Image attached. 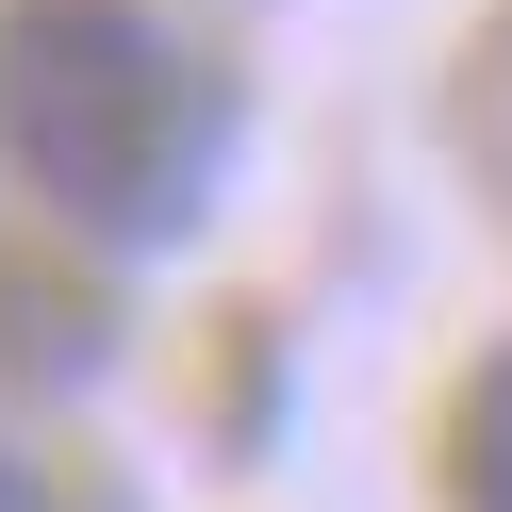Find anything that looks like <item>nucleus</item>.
Returning a JSON list of instances; mask_svg holds the SVG:
<instances>
[{"label": "nucleus", "instance_id": "3", "mask_svg": "<svg viewBox=\"0 0 512 512\" xmlns=\"http://www.w3.org/2000/svg\"><path fill=\"white\" fill-rule=\"evenodd\" d=\"M463 149H479V182L512 199V17H496V50L463 67Z\"/></svg>", "mask_w": 512, "mask_h": 512}, {"label": "nucleus", "instance_id": "4", "mask_svg": "<svg viewBox=\"0 0 512 512\" xmlns=\"http://www.w3.org/2000/svg\"><path fill=\"white\" fill-rule=\"evenodd\" d=\"M0 512H67V496H50V463H34L17 430H0Z\"/></svg>", "mask_w": 512, "mask_h": 512}, {"label": "nucleus", "instance_id": "2", "mask_svg": "<svg viewBox=\"0 0 512 512\" xmlns=\"http://www.w3.org/2000/svg\"><path fill=\"white\" fill-rule=\"evenodd\" d=\"M430 496H446V512H512V331L446 380V413H430Z\"/></svg>", "mask_w": 512, "mask_h": 512}, {"label": "nucleus", "instance_id": "1", "mask_svg": "<svg viewBox=\"0 0 512 512\" xmlns=\"http://www.w3.org/2000/svg\"><path fill=\"white\" fill-rule=\"evenodd\" d=\"M248 100L149 0H0V166L100 265H166L232 199Z\"/></svg>", "mask_w": 512, "mask_h": 512}]
</instances>
